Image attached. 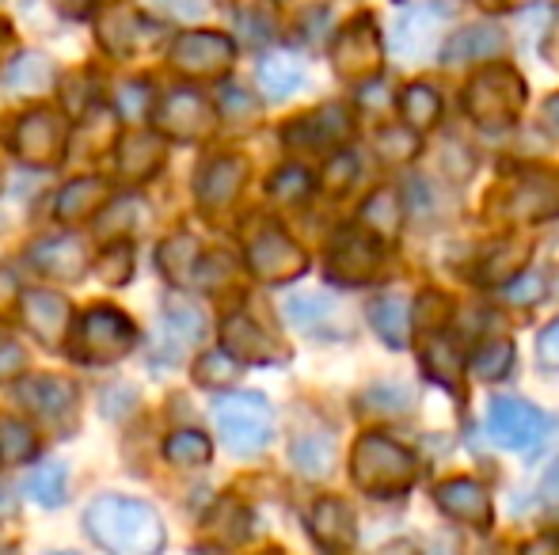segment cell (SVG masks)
<instances>
[{
    "instance_id": "cell-1",
    "label": "cell",
    "mask_w": 559,
    "mask_h": 555,
    "mask_svg": "<svg viewBox=\"0 0 559 555\" xmlns=\"http://www.w3.org/2000/svg\"><path fill=\"white\" fill-rule=\"evenodd\" d=\"M84 529L115 555H156L164 548V518L141 498L99 495L84 510Z\"/></svg>"
},
{
    "instance_id": "cell-2",
    "label": "cell",
    "mask_w": 559,
    "mask_h": 555,
    "mask_svg": "<svg viewBox=\"0 0 559 555\" xmlns=\"http://www.w3.org/2000/svg\"><path fill=\"white\" fill-rule=\"evenodd\" d=\"M350 475L366 495L396 498L412 491V483L419 480V457L400 442H392L389 434L369 430L350 449Z\"/></svg>"
},
{
    "instance_id": "cell-3",
    "label": "cell",
    "mask_w": 559,
    "mask_h": 555,
    "mask_svg": "<svg viewBox=\"0 0 559 555\" xmlns=\"http://www.w3.org/2000/svg\"><path fill=\"white\" fill-rule=\"evenodd\" d=\"M525 76L510 65H495V69H479L476 76L464 88V111L476 122L479 130H510L518 122L525 107Z\"/></svg>"
},
{
    "instance_id": "cell-4",
    "label": "cell",
    "mask_w": 559,
    "mask_h": 555,
    "mask_svg": "<svg viewBox=\"0 0 559 555\" xmlns=\"http://www.w3.org/2000/svg\"><path fill=\"white\" fill-rule=\"evenodd\" d=\"M138 347V324L126 312L96 304L73 327V362L81 365H115Z\"/></svg>"
},
{
    "instance_id": "cell-5",
    "label": "cell",
    "mask_w": 559,
    "mask_h": 555,
    "mask_svg": "<svg viewBox=\"0 0 559 555\" xmlns=\"http://www.w3.org/2000/svg\"><path fill=\"white\" fill-rule=\"evenodd\" d=\"M214 422L222 442L240 457L263 453L274 437V408L263 393H225L214 403Z\"/></svg>"
},
{
    "instance_id": "cell-6",
    "label": "cell",
    "mask_w": 559,
    "mask_h": 555,
    "mask_svg": "<svg viewBox=\"0 0 559 555\" xmlns=\"http://www.w3.org/2000/svg\"><path fill=\"white\" fill-rule=\"evenodd\" d=\"M69 130L66 114L53 111V107H35L15 122L12 148L27 168H58L69 153Z\"/></svg>"
},
{
    "instance_id": "cell-7",
    "label": "cell",
    "mask_w": 559,
    "mask_h": 555,
    "mask_svg": "<svg viewBox=\"0 0 559 555\" xmlns=\"http://www.w3.org/2000/svg\"><path fill=\"white\" fill-rule=\"evenodd\" d=\"M556 430V419L548 411L533 408L525 400H502L491 403L487 411V437L502 449H514V453H533L548 442V434Z\"/></svg>"
},
{
    "instance_id": "cell-8",
    "label": "cell",
    "mask_w": 559,
    "mask_h": 555,
    "mask_svg": "<svg viewBox=\"0 0 559 555\" xmlns=\"http://www.w3.org/2000/svg\"><path fill=\"white\" fill-rule=\"evenodd\" d=\"M381 35H377V23L369 12L354 15L343 31L335 35L332 46V61H335V73L343 81H373L377 69H381Z\"/></svg>"
},
{
    "instance_id": "cell-9",
    "label": "cell",
    "mask_w": 559,
    "mask_h": 555,
    "mask_svg": "<svg viewBox=\"0 0 559 555\" xmlns=\"http://www.w3.org/2000/svg\"><path fill=\"white\" fill-rule=\"evenodd\" d=\"M495 209L518 225H540L548 217H559V171L533 168L525 176H518Z\"/></svg>"
},
{
    "instance_id": "cell-10",
    "label": "cell",
    "mask_w": 559,
    "mask_h": 555,
    "mask_svg": "<svg viewBox=\"0 0 559 555\" xmlns=\"http://www.w3.org/2000/svg\"><path fill=\"white\" fill-rule=\"evenodd\" d=\"M171 69L183 76H225L236 61V43L222 31H187L171 43Z\"/></svg>"
},
{
    "instance_id": "cell-11",
    "label": "cell",
    "mask_w": 559,
    "mask_h": 555,
    "mask_svg": "<svg viewBox=\"0 0 559 555\" xmlns=\"http://www.w3.org/2000/svg\"><path fill=\"white\" fill-rule=\"evenodd\" d=\"M153 126L160 130L164 137L176 141H202L214 134L217 126V107L210 104L202 92L194 88H176L153 114Z\"/></svg>"
},
{
    "instance_id": "cell-12",
    "label": "cell",
    "mask_w": 559,
    "mask_h": 555,
    "mask_svg": "<svg viewBox=\"0 0 559 555\" xmlns=\"http://www.w3.org/2000/svg\"><path fill=\"white\" fill-rule=\"evenodd\" d=\"M248 270L266 286H282V281H294L309 270V255L301 252V244H294L286 232L271 225L248 244Z\"/></svg>"
},
{
    "instance_id": "cell-13",
    "label": "cell",
    "mask_w": 559,
    "mask_h": 555,
    "mask_svg": "<svg viewBox=\"0 0 559 555\" xmlns=\"http://www.w3.org/2000/svg\"><path fill=\"white\" fill-rule=\"evenodd\" d=\"M377 267H381L377 232L346 229L328 248V278L338 286H366V281H373Z\"/></svg>"
},
{
    "instance_id": "cell-14",
    "label": "cell",
    "mask_w": 559,
    "mask_h": 555,
    "mask_svg": "<svg viewBox=\"0 0 559 555\" xmlns=\"http://www.w3.org/2000/svg\"><path fill=\"white\" fill-rule=\"evenodd\" d=\"M96 35L107 53H115V58H133V53H141V50H153L164 31L156 27L153 20H145L141 12H133L130 4H115L111 12H104L96 20Z\"/></svg>"
},
{
    "instance_id": "cell-15",
    "label": "cell",
    "mask_w": 559,
    "mask_h": 555,
    "mask_svg": "<svg viewBox=\"0 0 559 555\" xmlns=\"http://www.w3.org/2000/svg\"><path fill=\"white\" fill-rule=\"evenodd\" d=\"M20 400L38 422L61 430V434H69V430L76 426V403H81V396H76V388L69 385V381L31 377L20 385Z\"/></svg>"
},
{
    "instance_id": "cell-16",
    "label": "cell",
    "mask_w": 559,
    "mask_h": 555,
    "mask_svg": "<svg viewBox=\"0 0 559 555\" xmlns=\"http://www.w3.org/2000/svg\"><path fill=\"white\" fill-rule=\"evenodd\" d=\"M20 319L31 339H38L43 347H61L69 331V319H73V309L53 289H27V293H20Z\"/></svg>"
},
{
    "instance_id": "cell-17",
    "label": "cell",
    "mask_w": 559,
    "mask_h": 555,
    "mask_svg": "<svg viewBox=\"0 0 559 555\" xmlns=\"http://www.w3.org/2000/svg\"><path fill=\"white\" fill-rule=\"evenodd\" d=\"M435 503H438V510H442L445 518L464 521V526L479 529V533H487V529L495 526L491 495H487V487H484V483H476V480H464V475H456V480L438 483Z\"/></svg>"
},
{
    "instance_id": "cell-18",
    "label": "cell",
    "mask_w": 559,
    "mask_h": 555,
    "mask_svg": "<svg viewBox=\"0 0 559 555\" xmlns=\"http://www.w3.org/2000/svg\"><path fill=\"white\" fill-rule=\"evenodd\" d=\"M27 260L38 275L53 278V281H81L88 275V263H92L84 237H73V232H66V237H46V240H38V244H31Z\"/></svg>"
},
{
    "instance_id": "cell-19",
    "label": "cell",
    "mask_w": 559,
    "mask_h": 555,
    "mask_svg": "<svg viewBox=\"0 0 559 555\" xmlns=\"http://www.w3.org/2000/svg\"><path fill=\"white\" fill-rule=\"evenodd\" d=\"M354 122H350V111L338 104H328V107H317L312 114H301L294 119L286 130H282V141L289 148H335L350 137Z\"/></svg>"
},
{
    "instance_id": "cell-20",
    "label": "cell",
    "mask_w": 559,
    "mask_h": 555,
    "mask_svg": "<svg viewBox=\"0 0 559 555\" xmlns=\"http://www.w3.org/2000/svg\"><path fill=\"white\" fill-rule=\"evenodd\" d=\"M164 153L168 145H164L160 130H133L115 145V176L122 183H145L164 168Z\"/></svg>"
},
{
    "instance_id": "cell-21",
    "label": "cell",
    "mask_w": 559,
    "mask_h": 555,
    "mask_svg": "<svg viewBox=\"0 0 559 555\" xmlns=\"http://www.w3.org/2000/svg\"><path fill=\"white\" fill-rule=\"evenodd\" d=\"M243 183H248V160H240V156H217V160H210L199 171L194 191H199L202 209L217 214V209H228L240 198Z\"/></svg>"
},
{
    "instance_id": "cell-22",
    "label": "cell",
    "mask_w": 559,
    "mask_h": 555,
    "mask_svg": "<svg viewBox=\"0 0 559 555\" xmlns=\"http://www.w3.org/2000/svg\"><path fill=\"white\" fill-rule=\"evenodd\" d=\"M286 316L297 331L312 335V339H338L346 331L343 309L328 293H294L286 301Z\"/></svg>"
},
{
    "instance_id": "cell-23",
    "label": "cell",
    "mask_w": 559,
    "mask_h": 555,
    "mask_svg": "<svg viewBox=\"0 0 559 555\" xmlns=\"http://www.w3.org/2000/svg\"><path fill=\"white\" fill-rule=\"evenodd\" d=\"M222 342H225L228 354L240 358V362H248V365H271V362H282V358H286L278 350V342H274L271 335H266L263 327L255 324V319L243 316V312H233V316H225Z\"/></svg>"
},
{
    "instance_id": "cell-24",
    "label": "cell",
    "mask_w": 559,
    "mask_h": 555,
    "mask_svg": "<svg viewBox=\"0 0 559 555\" xmlns=\"http://www.w3.org/2000/svg\"><path fill=\"white\" fill-rule=\"evenodd\" d=\"M202 335H206L202 312L187 301H171L168 312H164V331L156 335V342H153V354L164 350V362H179V358L187 354V347H194Z\"/></svg>"
},
{
    "instance_id": "cell-25",
    "label": "cell",
    "mask_w": 559,
    "mask_h": 555,
    "mask_svg": "<svg viewBox=\"0 0 559 555\" xmlns=\"http://www.w3.org/2000/svg\"><path fill=\"white\" fill-rule=\"evenodd\" d=\"M107 198H111V186H107V179L81 176V179H73V183H66L58 191V198H53V217H58L61 225L88 221V217H96L99 209L107 206Z\"/></svg>"
},
{
    "instance_id": "cell-26",
    "label": "cell",
    "mask_w": 559,
    "mask_h": 555,
    "mask_svg": "<svg viewBox=\"0 0 559 555\" xmlns=\"http://www.w3.org/2000/svg\"><path fill=\"white\" fill-rule=\"evenodd\" d=\"M309 533L320 548L328 552H343L354 544L358 536V526H354V510L343 503V498H320L309 514Z\"/></svg>"
},
{
    "instance_id": "cell-27",
    "label": "cell",
    "mask_w": 559,
    "mask_h": 555,
    "mask_svg": "<svg viewBox=\"0 0 559 555\" xmlns=\"http://www.w3.org/2000/svg\"><path fill=\"white\" fill-rule=\"evenodd\" d=\"M0 84L8 92H15V96H46L58 84V69H53V61L46 53L27 50L8 61L4 73H0Z\"/></svg>"
},
{
    "instance_id": "cell-28",
    "label": "cell",
    "mask_w": 559,
    "mask_h": 555,
    "mask_svg": "<svg viewBox=\"0 0 559 555\" xmlns=\"http://www.w3.org/2000/svg\"><path fill=\"white\" fill-rule=\"evenodd\" d=\"M507 50V35L495 23H468L442 46V65H461V61H484Z\"/></svg>"
},
{
    "instance_id": "cell-29",
    "label": "cell",
    "mask_w": 559,
    "mask_h": 555,
    "mask_svg": "<svg viewBox=\"0 0 559 555\" xmlns=\"http://www.w3.org/2000/svg\"><path fill=\"white\" fill-rule=\"evenodd\" d=\"M412 319H415L412 304L396 293H381L373 304H369V324H373V331L381 335L384 347H392V350L407 347V339H412Z\"/></svg>"
},
{
    "instance_id": "cell-30",
    "label": "cell",
    "mask_w": 559,
    "mask_h": 555,
    "mask_svg": "<svg viewBox=\"0 0 559 555\" xmlns=\"http://www.w3.org/2000/svg\"><path fill=\"white\" fill-rule=\"evenodd\" d=\"M453 8L435 12V4H412L400 12L396 20V50L400 53H423L427 50V38H435V31L442 27V20Z\"/></svg>"
},
{
    "instance_id": "cell-31",
    "label": "cell",
    "mask_w": 559,
    "mask_h": 555,
    "mask_svg": "<svg viewBox=\"0 0 559 555\" xmlns=\"http://www.w3.org/2000/svg\"><path fill=\"white\" fill-rule=\"evenodd\" d=\"M202 263H206V255H202V244L194 237H171L164 240L160 248V267L168 281H176V286H191V281H199L202 275Z\"/></svg>"
},
{
    "instance_id": "cell-32",
    "label": "cell",
    "mask_w": 559,
    "mask_h": 555,
    "mask_svg": "<svg viewBox=\"0 0 559 555\" xmlns=\"http://www.w3.org/2000/svg\"><path fill=\"white\" fill-rule=\"evenodd\" d=\"M305 84V61L294 58V53H266L263 65H259V88L271 99H286L294 96Z\"/></svg>"
},
{
    "instance_id": "cell-33",
    "label": "cell",
    "mask_w": 559,
    "mask_h": 555,
    "mask_svg": "<svg viewBox=\"0 0 559 555\" xmlns=\"http://www.w3.org/2000/svg\"><path fill=\"white\" fill-rule=\"evenodd\" d=\"M423 370H427L430 381H438L449 393H456V388H461V373H464V358H461V350H456V342L435 335V339L423 347Z\"/></svg>"
},
{
    "instance_id": "cell-34",
    "label": "cell",
    "mask_w": 559,
    "mask_h": 555,
    "mask_svg": "<svg viewBox=\"0 0 559 555\" xmlns=\"http://www.w3.org/2000/svg\"><path fill=\"white\" fill-rule=\"evenodd\" d=\"M525 263H530V248L518 244V240H507V244L491 248V255L479 263V281L484 286H510L525 270Z\"/></svg>"
},
{
    "instance_id": "cell-35",
    "label": "cell",
    "mask_w": 559,
    "mask_h": 555,
    "mask_svg": "<svg viewBox=\"0 0 559 555\" xmlns=\"http://www.w3.org/2000/svg\"><path fill=\"white\" fill-rule=\"evenodd\" d=\"M361 221H366L369 232L392 240L404 229V198H400L396 191H377L373 198L361 206Z\"/></svg>"
},
{
    "instance_id": "cell-36",
    "label": "cell",
    "mask_w": 559,
    "mask_h": 555,
    "mask_svg": "<svg viewBox=\"0 0 559 555\" xmlns=\"http://www.w3.org/2000/svg\"><path fill=\"white\" fill-rule=\"evenodd\" d=\"M23 487H27V495L35 498L38 506H46V510H53V506H61L69 498V472L66 464H38L27 472V480H23Z\"/></svg>"
},
{
    "instance_id": "cell-37",
    "label": "cell",
    "mask_w": 559,
    "mask_h": 555,
    "mask_svg": "<svg viewBox=\"0 0 559 555\" xmlns=\"http://www.w3.org/2000/svg\"><path fill=\"white\" fill-rule=\"evenodd\" d=\"M400 114H404V122L412 130H430L438 119H442V96H438V88H430V84H412V88H404V96H400Z\"/></svg>"
},
{
    "instance_id": "cell-38",
    "label": "cell",
    "mask_w": 559,
    "mask_h": 555,
    "mask_svg": "<svg viewBox=\"0 0 559 555\" xmlns=\"http://www.w3.org/2000/svg\"><path fill=\"white\" fill-rule=\"evenodd\" d=\"M214 457V445L202 430H176V434L164 442V460L176 468H202Z\"/></svg>"
},
{
    "instance_id": "cell-39",
    "label": "cell",
    "mask_w": 559,
    "mask_h": 555,
    "mask_svg": "<svg viewBox=\"0 0 559 555\" xmlns=\"http://www.w3.org/2000/svg\"><path fill=\"white\" fill-rule=\"evenodd\" d=\"M294 460L301 468V475H312V480H324L335 464V445L332 437L324 434H309L301 442H294Z\"/></svg>"
},
{
    "instance_id": "cell-40",
    "label": "cell",
    "mask_w": 559,
    "mask_h": 555,
    "mask_svg": "<svg viewBox=\"0 0 559 555\" xmlns=\"http://www.w3.org/2000/svg\"><path fill=\"white\" fill-rule=\"evenodd\" d=\"M240 377V358H233L228 350H210L194 362V381L202 388H228Z\"/></svg>"
},
{
    "instance_id": "cell-41",
    "label": "cell",
    "mask_w": 559,
    "mask_h": 555,
    "mask_svg": "<svg viewBox=\"0 0 559 555\" xmlns=\"http://www.w3.org/2000/svg\"><path fill=\"white\" fill-rule=\"evenodd\" d=\"M38 453V437L20 419H0V460L4 464H27Z\"/></svg>"
},
{
    "instance_id": "cell-42",
    "label": "cell",
    "mask_w": 559,
    "mask_h": 555,
    "mask_svg": "<svg viewBox=\"0 0 559 555\" xmlns=\"http://www.w3.org/2000/svg\"><path fill=\"white\" fill-rule=\"evenodd\" d=\"M510 365H514V342H507V339H487L484 347L472 354V373L484 381L507 377Z\"/></svg>"
},
{
    "instance_id": "cell-43",
    "label": "cell",
    "mask_w": 559,
    "mask_h": 555,
    "mask_svg": "<svg viewBox=\"0 0 559 555\" xmlns=\"http://www.w3.org/2000/svg\"><path fill=\"white\" fill-rule=\"evenodd\" d=\"M312 191V176L305 168H282L278 176L271 179V198L282 202V206H297V202H305Z\"/></svg>"
},
{
    "instance_id": "cell-44",
    "label": "cell",
    "mask_w": 559,
    "mask_h": 555,
    "mask_svg": "<svg viewBox=\"0 0 559 555\" xmlns=\"http://www.w3.org/2000/svg\"><path fill=\"white\" fill-rule=\"evenodd\" d=\"M96 275L107 281V286H126L133 275V260H130V252H126L122 244H115V248H107L104 255L96 260Z\"/></svg>"
},
{
    "instance_id": "cell-45",
    "label": "cell",
    "mask_w": 559,
    "mask_h": 555,
    "mask_svg": "<svg viewBox=\"0 0 559 555\" xmlns=\"http://www.w3.org/2000/svg\"><path fill=\"white\" fill-rule=\"evenodd\" d=\"M354 179H358V156H354V153H338V156H332V160H328L324 186L332 194L346 191V186H350Z\"/></svg>"
},
{
    "instance_id": "cell-46",
    "label": "cell",
    "mask_w": 559,
    "mask_h": 555,
    "mask_svg": "<svg viewBox=\"0 0 559 555\" xmlns=\"http://www.w3.org/2000/svg\"><path fill=\"white\" fill-rule=\"evenodd\" d=\"M449 319V297L445 293H423L419 304H415V324L423 327V331H430V327H442Z\"/></svg>"
},
{
    "instance_id": "cell-47",
    "label": "cell",
    "mask_w": 559,
    "mask_h": 555,
    "mask_svg": "<svg viewBox=\"0 0 559 555\" xmlns=\"http://www.w3.org/2000/svg\"><path fill=\"white\" fill-rule=\"evenodd\" d=\"M138 221H141V206L133 198H122L111 214H107V221L99 225V232H107V237H111V232L115 237H126V232L138 229Z\"/></svg>"
},
{
    "instance_id": "cell-48",
    "label": "cell",
    "mask_w": 559,
    "mask_h": 555,
    "mask_svg": "<svg viewBox=\"0 0 559 555\" xmlns=\"http://www.w3.org/2000/svg\"><path fill=\"white\" fill-rule=\"evenodd\" d=\"M148 96H153L148 84H126V88H118L115 107L126 114V119H141V114L148 111Z\"/></svg>"
},
{
    "instance_id": "cell-49",
    "label": "cell",
    "mask_w": 559,
    "mask_h": 555,
    "mask_svg": "<svg viewBox=\"0 0 559 555\" xmlns=\"http://www.w3.org/2000/svg\"><path fill=\"white\" fill-rule=\"evenodd\" d=\"M545 289H548L545 275H518L507 286V293H510V301H514V304H533V301H540V297H545Z\"/></svg>"
},
{
    "instance_id": "cell-50",
    "label": "cell",
    "mask_w": 559,
    "mask_h": 555,
    "mask_svg": "<svg viewBox=\"0 0 559 555\" xmlns=\"http://www.w3.org/2000/svg\"><path fill=\"white\" fill-rule=\"evenodd\" d=\"M377 148L384 153V160H404V156H415L419 141L404 137V130H381V137H377Z\"/></svg>"
},
{
    "instance_id": "cell-51",
    "label": "cell",
    "mask_w": 559,
    "mask_h": 555,
    "mask_svg": "<svg viewBox=\"0 0 559 555\" xmlns=\"http://www.w3.org/2000/svg\"><path fill=\"white\" fill-rule=\"evenodd\" d=\"M537 362L545 365V370L559 373V319H552V324L540 331L537 339Z\"/></svg>"
},
{
    "instance_id": "cell-52",
    "label": "cell",
    "mask_w": 559,
    "mask_h": 555,
    "mask_svg": "<svg viewBox=\"0 0 559 555\" xmlns=\"http://www.w3.org/2000/svg\"><path fill=\"white\" fill-rule=\"evenodd\" d=\"M27 370V354L20 342H0V381H12Z\"/></svg>"
},
{
    "instance_id": "cell-53",
    "label": "cell",
    "mask_w": 559,
    "mask_h": 555,
    "mask_svg": "<svg viewBox=\"0 0 559 555\" xmlns=\"http://www.w3.org/2000/svg\"><path fill=\"white\" fill-rule=\"evenodd\" d=\"M99 0H53V8H58L61 15H69V20H84Z\"/></svg>"
},
{
    "instance_id": "cell-54",
    "label": "cell",
    "mask_w": 559,
    "mask_h": 555,
    "mask_svg": "<svg viewBox=\"0 0 559 555\" xmlns=\"http://www.w3.org/2000/svg\"><path fill=\"white\" fill-rule=\"evenodd\" d=\"M545 122H548V126H556V130H559V96H552V99L545 104Z\"/></svg>"
},
{
    "instance_id": "cell-55",
    "label": "cell",
    "mask_w": 559,
    "mask_h": 555,
    "mask_svg": "<svg viewBox=\"0 0 559 555\" xmlns=\"http://www.w3.org/2000/svg\"><path fill=\"white\" fill-rule=\"evenodd\" d=\"M282 4H294V8H320L324 0H282Z\"/></svg>"
},
{
    "instance_id": "cell-56",
    "label": "cell",
    "mask_w": 559,
    "mask_h": 555,
    "mask_svg": "<svg viewBox=\"0 0 559 555\" xmlns=\"http://www.w3.org/2000/svg\"><path fill=\"white\" fill-rule=\"evenodd\" d=\"M8 506H12V495H8V487H0V514H4Z\"/></svg>"
}]
</instances>
